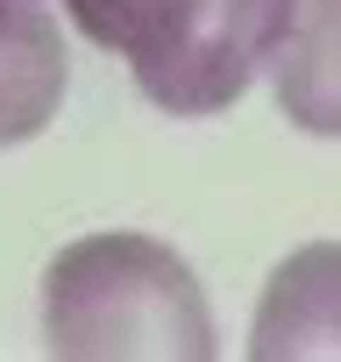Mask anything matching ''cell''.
<instances>
[{"instance_id": "obj_5", "label": "cell", "mask_w": 341, "mask_h": 362, "mask_svg": "<svg viewBox=\"0 0 341 362\" xmlns=\"http://www.w3.org/2000/svg\"><path fill=\"white\" fill-rule=\"evenodd\" d=\"M263 71L291 128L341 142V0H299V15Z\"/></svg>"}, {"instance_id": "obj_4", "label": "cell", "mask_w": 341, "mask_h": 362, "mask_svg": "<svg viewBox=\"0 0 341 362\" xmlns=\"http://www.w3.org/2000/svg\"><path fill=\"white\" fill-rule=\"evenodd\" d=\"M71 93L64 29L43 0H0V149L36 142Z\"/></svg>"}, {"instance_id": "obj_2", "label": "cell", "mask_w": 341, "mask_h": 362, "mask_svg": "<svg viewBox=\"0 0 341 362\" xmlns=\"http://www.w3.org/2000/svg\"><path fill=\"white\" fill-rule=\"evenodd\" d=\"M64 8L86 43L128 57L149 107L207 121L256 86L299 0H64Z\"/></svg>"}, {"instance_id": "obj_1", "label": "cell", "mask_w": 341, "mask_h": 362, "mask_svg": "<svg viewBox=\"0 0 341 362\" xmlns=\"http://www.w3.org/2000/svg\"><path fill=\"white\" fill-rule=\"evenodd\" d=\"M43 348L57 362H207L221 355L207 284L156 235H79L43 270Z\"/></svg>"}, {"instance_id": "obj_3", "label": "cell", "mask_w": 341, "mask_h": 362, "mask_svg": "<svg viewBox=\"0 0 341 362\" xmlns=\"http://www.w3.org/2000/svg\"><path fill=\"white\" fill-rule=\"evenodd\" d=\"M256 362H341V242L291 249L249 320Z\"/></svg>"}]
</instances>
